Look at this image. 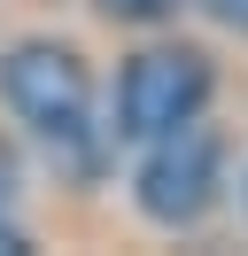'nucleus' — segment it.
I'll list each match as a JSON object with an SVG mask.
<instances>
[{"label": "nucleus", "instance_id": "obj_3", "mask_svg": "<svg viewBox=\"0 0 248 256\" xmlns=\"http://www.w3.org/2000/svg\"><path fill=\"white\" fill-rule=\"evenodd\" d=\"M217 94V62L202 47H140L116 70V101H108V140L116 148H148L170 124L202 116Z\"/></svg>", "mask_w": 248, "mask_h": 256}, {"label": "nucleus", "instance_id": "obj_5", "mask_svg": "<svg viewBox=\"0 0 248 256\" xmlns=\"http://www.w3.org/2000/svg\"><path fill=\"white\" fill-rule=\"evenodd\" d=\"M202 8H210V24H217V32L248 39V0H202Z\"/></svg>", "mask_w": 248, "mask_h": 256}, {"label": "nucleus", "instance_id": "obj_4", "mask_svg": "<svg viewBox=\"0 0 248 256\" xmlns=\"http://www.w3.org/2000/svg\"><path fill=\"white\" fill-rule=\"evenodd\" d=\"M93 8H101L108 24H132V32H148V24H170L186 0H93Z\"/></svg>", "mask_w": 248, "mask_h": 256}, {"label": "nucleus", "instance_id": "obj_1", "mask_svg": "<svg viewBox=\"0 0 248 256\" xmlns=\"http://www.w3.org/2000/svg\"><path fill=\"white\" fill-rule=\"evenodd\" d=\"M0 101L54 156V171H70V178L101 171L108 124H101V101H93V70L70 39H16L0 54Z\"/></svg>", "mask_w": 248, "mask_h": 256}, {"label": "nucleus", "instance_id": "obj_6", "mask_svg": "<svg viewBox=\"0 0 248 256\" xmlns=\"http://www.w3.org/2000/svg\"><path fill=\"white\" fill-rule=\"evenodd\" d=\"M240 202H248V178H240Z\"/></svg>", "mask_w": 248, "mask_h": 256}, {"label": "nucleus", "instance_id": "obj_2", "mask_svg": "<svg viewBox=\"0 0 248 256\" xmlns=\"http://www.w3.org/2000/svg\"><path fill=\"white\" fill-rule=\"evenodd\" d=\"M217 194H225V132L202 124V116H186L163 140H148V156H140V171H132L140 218L163 225V233H194L217 210Z\"/></svg>", "mask_w": 248, "mask_h": 256}]
</instances>
